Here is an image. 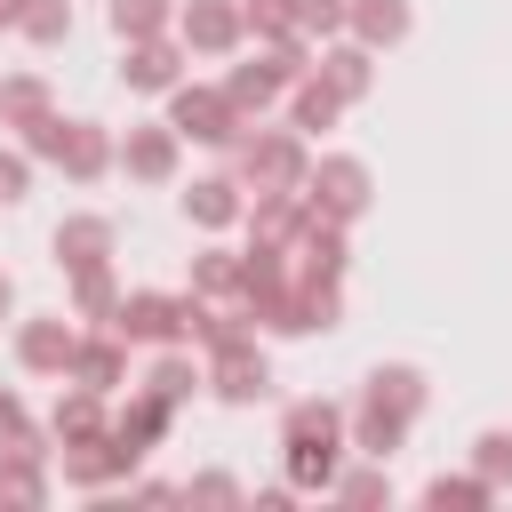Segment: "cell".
I'll return each instance as SVG.
<instances>
[{
  "instance_id": "obj_5",
  "label": "cell",
  "mask_w": 512,
  "mask_h": 512,
  "mask_svg": "<svg viewBox=\"0 0 512 512\" xmlns=\"http://www.w3.org/2000/svg\"><path fill=\"white\" fill-rule=\"evenodd\" d=\"M56 248H72V264H96V248H104V224H72Z\"/></svg>"
},
{
  "instance_id": "obj_6",
  "label": "cell",
  "mask_w": 512,
  "mask_h": 512,
  "mask_svg": "<svg viewBox=\"0 0 512 512\" xmlns=\"http://www.w3.org/2000/svg\"><path fill=\"white\" fill-rule=\"evenodd\" d=\"M112 24H120V32H152V24H160V0H120Z\"/></svg>"
},
{
  "instance_id": "obj_10",
  "label": "cell",
  "mask_w": 512,
  "mask_h": 512,
  "mask_svg": "<svg viewBox=\"0 0 512 512\" xmlns=\"http://www.w3.org/2000/svg\"><path fill=\"white\" fill-rule=\"evenodd\" d=\"M328 200L336 208H360V168H328Z\"/></svg>"
},
{
  "instance_id": "obj_2",
  "label": "cell",
  "mask_w": 512,
  "mask_h": 512,
  "mask_svg": "<svg viewBox=\"0 0 512 512\" xmlns=\"http://www.w3.org/2000/svg\"><path fill=\"white\" fill-rule=\"evenodd\" d=\"M176 120H184L192 136H224V104H208V96H184V104H176Z\"/></svg>"
},
{
  "instance_id": "obj_11",
  "label": "cell",
  "mask_w": 512,
  "mask_h": 512,
  "mask_svg": "<svg viewBox=\"0 0 512 512\" xmlns=\"http://www.w3.org/2000/svg\"><path fill=\"white\" fill-rule=\"evenodd\" d=\"M336 16H344L336 0H304V24H336Z\"/></svg>"
},
{
  "instance_id": "obj_13",
  "label": "cell",
  "mask_w": 512,
  "mask_h": 512,
  "mask_svg": "<svg viewBox=\"0 0 512 512\" xmlns=\"http://www.w3.org/2000/svg\"><path fill=\"white\" fill-rule=\"evenodd\" d=\"M0 16H16V0H0Z\"/></svg>"
},
{
  "instance_id": "obj_12",
  "label": "cell",
  "mask_w": 512,
  "mask_h": 512,
  "mask_svg": "<svg viewBox=\"0 0 512 512\" xmlns=\"http://www.w3.org/2000/svg\"><path fill=\"white\" fill-rule=\"evenodd\" d=\"M16 184H24V168H16V160H0V192H16Z\"/></svg>"
},
{
  "instance_id": "obj_4",
  "label": "cell",
  "mask_w": 512,
  "mask_h": 512,
  "mask_svg": "<svg viewBox=\"0 0 512 512\" xmlns=\"http://www.w3.org/2000/svg\"><path fill=\"white\" fill-rule=\"evenodd\" d=\"M128 80L160 88V80H168V48H136V56H128Z\"/></svg>"
},
{
  "instance_id": "obj_7",
  "label": "cell",
  "mask_w": 512,
  "mask_h": 512,
  "mask_svg": "<svg viewBox=\"0 0 512 512\" xmlns=\"http://www.w3.org/2000/svg\"><path fill=\"white\" fill-rule=\"evenodd\" d=\"M192 40H208V48L232 40V16H224V8H192Z\"/></svg>"
},
{
  "instance_id": "obj_8",
  "label": "cell",
  "mask_w": 512,
  "mask_h": 512,
  "mask_svg": "<svg viewBox=\"0 0 512 512\" xmlns=\"http://www.w3.org/2000/svg\"><path fill=\"white\" fill-rule=\"evenodd\" d=\"M192 208H200L208 224H224V216H232V184H200V192H192Z\"/></svg>"
},
{
  "instance_id": "obj_3",
  "label": "cell",
  "mask_w": 512,
  "mask_h": 512,
  "mask_svg": "<svg viewBox=\"0 0 512 512\" xmlns=\"http://www.w3.org/2000/svg\"><path fill=\"white\" fill-rule=\"evenodd\" d=\"M120 320H128V328H136V336H168V328H176V312H168V304H160V296H144V304H128V312H120Z\"/></svg>"
},
{
  "instance_id": "obj_9",
  "label": "cell",
  "mask_w": 512,
  "mask_h": 512,
  "mask_svg": "<svg viewBox=\"0 0 512 512\" xmlns=\"http://www.w3.org/2000/svg\"><path fill=\"white\" fill-rule=\"evenodd\" d=\"M128 160H136L144 176H160V168H168V136H136V152H128Z\"/></svg>"
},
{
  "instance_id": "obj_1",
  "label": "cell",
  "mask_w": 512,
  "mask_h": 512,
  "mask_svg": "<svg viewBox=\"0 0 512 512\" xmlns=\"http://www.w3.org/2000/svg\"><path fill=\"white\" fill-rule=\"evenodd\" d=\"M400 24H408L400 0H368V8H360V32H368V40H400Z\"/></svg>"
}]
</instances>
